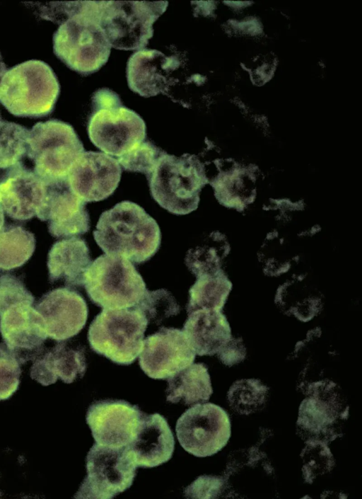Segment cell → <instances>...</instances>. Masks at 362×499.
I'll use <instances>...</instances> for the list:
<instances>
[{
  "mask_svg": "<svg viewBox=\"0 0 362 499\" xmlns=\"http://www.w3.org/2000/svg\"><path fill=\"white\" fill-rule=\"evenodd\" d=\"M100 1L68 2L53 35L54 55L83 76L98 71L107 62L111 45L99 24Z\"/></svg>",
  "mask_w": 362,
  "mask_h": 499,
  "instance_id": "1",
  "label": "cell"
},
{
  "mask_svg": "<svg viewBox=\"0 0 362 499\" xmlns=\"http://www.w3.org/2000/svg\"><path fill=\"white\" fill-rule=\"evenodd\" d=\"M34 301L21 279L0 275V354L21 365L36 359L48 337L41 316L33 307Z\"/></svg>",
  "mask_w": 362,
  "mask_h": 499,
  "instance_id": "2",
  "label": "cell"
},
{
  "mask_svg": "<svg viewBox=\"0 0 362 499\" xmlns=\"http://www.w3.org/2000/svg\"><path fill=\"white\" fill-rule=\"evenodd\" d=\"M93 237L105 254L118 256L136 264L150 260L161 241L156 220L141 206L127 200L101 214Z\"/></svg>",
  "mask_w": 362,
  "mask_h": 499,
  "instance_id": "3",
  "label": "cell"
},
{
  "mask_svg": "<svg viewBox=\"0 0 362 499\" xmlns=\"http://www.w3.org/2000/svg\"><path fill=\"white\" fill-rule=\"evenodd\" d=\"M146 178L153 200L177 215L197 208L201 190L209 183L204 165L195 155L177 157L164 151Z\"/></svg>",
  "mask_w": 362,
  "mask_h": 499,
  "instance_id": "4",
  "label": "cell"
},
{
  "mask_svg": "<svg viewBox=\"0 0 362 499\" xmlns=\"http://www.w3.org/2000/svg\"><path fill=\"white\" fill-rule=\"evenodd\" d=\"M59 91L52 69L31 59L5 72L0 81V103L15 116L41 117L53 111Z\"/></svg>",
  "mask_w": 362,
  "mask_h": 499,
  "instance_id": "5",
  "label": "cell"
},
{
  "mask_svg": "<svg viewBox=\"0 0 362 499\" xmlns=\"http://www.w3.org/2000/svg\"><path fill=\"white\" fill-rule=\"evenodd\" d=\"M92 107L88 137L105 154L117 158L144 141L146 127L144 120L125 107L113 91L103 88L95 91Z\"/></svg>",
  "mask_w": 362,
  "mask_h": 499,
  "instance_id": "6",
  "label": "cell"
},
{
  "mask_svg": "<svg viewBox=\"0 0 362 499\" xmlns=\"http://www.w3.org/2000/svg\"><path fill=\"white\" fill-rule=\"evenodd\" d=\"M83 286L91 302L106 309L134 307L147 290L132 262L111 254L101 255L90 263Z\"/></svg>",
  "mask_w": 362,
  "mask_h": 499,
  "instance_id": "7",
  "label": "cell"
},
{
  "mask_svg": "<svg viewBox=\"0 0 362 499\" xmlns=\"http://www.w3.org/2000/svg\"><path fill=\"white\" fill-rule=\"evenodd\" d=\"M148 321L134 307L103 309L90 324V348L114 363L129 365L140 355Z\"/></svg>",
  "mask_w": 362,
  "mask_h": 499,
  "instance_id": "8",
  "label": "cell"
},
{
  "mask_svg": "<svg viewBox=\"0 0 362 499\" xmlns=\"http://www.w3.org/2000/svg\"><path fill=\"white\" fill-rule=\"evenodd\" d=\"M83 152L81 141L66 122L55 119L39 122L29 131L27 156L35 164V173L47 184L66 179Z\"/></svg>",
  "mask_w": 362,
  "mask_h": 499,
  "instance_id": "9",
  "label": "cell"
},
{
  "mask_svg": "<svg viewBox=\"0 0 362 499\" xmlns=\"http://www.w3.org/2000/svg\"><path fill=\"white\" fill-rule=\"evenodd\" d=\"M168 4L165 1H100L99 24L111 47L140 50L153 37V25Z\"/></svg>",
  "mask_w": 362,
  "mask_h": 499,
  "instance_id": "10",
  "label": "cell"
},
{
  "mask_svg": "<svg viewBox=\"0 0 362 499\" xmlns=\"http://www.w3.org/2000/svg\"><path fill=\"white\" fill-rule=\"evenodd\" d=\"M87 475L74 498L111 499L132 484L136 465L127 447L94 444L86 459Z\"/></svg>",
  "mask_w": 362,
  "mask_h": 499,
  "instance_id": "11",
  "label": "cell"
},
{
  "mask_svg": "<svg viewBox=\"0 0 362 499\" xmlns=\"http://www.w3.org/2000/svg\"><path fill=\"white\" fill-rule=\"evenodd\" d=\"M176 435L187 452L198 457L211 456L223 448L230 436L227 412L211 403H198L187 409L176 423Z\"/></svg>",
  "mask_w": 362,
  "mask_h": 499,
  "instance_id": "12",
  "label": "cell"
},
{
  "mask_svg": "<svg viewBox=\"0 0 362 499\" xmlns=\"http://www.w3.org/2000/svg\"><path fill=\"white\" fill-rule=\"evenodd\" d=\"M195 357L182 330L161 327L144 340L139 365L149 377L165 379L192 364Z\"/></svg>",
  "mask_w": 362,
  "mask_h": 499,
  "instance_id": "13",
  "label": "cell"
},
{
  "mask_svg": "<svg viewBox=\"0 0 362 499\" xmlns=\"http://www.w3.org/2000/svg\"><path fill=\"white\" fill-rule=\"evenodd\" d=\"M144 415L137 406L126 401L105 399L93 402L86 419L96 443L125 447L134 438Z\"/></svg>",
  "mask_w": 362,
  "mask_h": 499,
  "instance_id": "14",
  "label": "cell"
},
{
  "mask_svg": "<svg viewBox=\"0 0 362 499\" xmlns=\"http://www.w3.org/2000/svg\"><path fill=\"white\" fill-rule=\"evenodd\" d=\"M122 167L114 157L102 152L84 151L70 170L71 191L85 202H98L113 194L120 181Z\"/></svg>",
  "mask_w": 362,
  "mask_h": 499,
  "instance_id": "15",
  "label": "cell"
},
{
  "mask_svg": "<svg viewBox=\"0 0 362 499\" xmlns=\"http://www.w3.org/2000/svg\"><path fill=\"white\" fill-rule=\"evenodd\" d=\"M44 205L37 217L47 222L49 234L55 238H71L90 229L86 202L70 189L67 178L47 183Z\"/></svg>",
  "mask_w": 362,
  "mask_h": 499,
  "instance_id": "16",
  "label": "cell"
},
{
  "mask_svg": "<svg viewBox=\"0 0 362 499\" xmlns=\"http://www.w3.org/2000/svg\"><path fill=\"white\" fill-rule=\"evenodd\" d=\"M34 308L43 320L47 336L58 342L77 335L85 326L88 315L84 298L69 287L47 292Z\"/></svg>",
  "mask_w": 362,
  "mask_h": 499,
  "instance_id": "17",
  "label": "cell"
},
{
  "mask_svg": "<svg viewBox=\"0 0 362 499\" xmlns=\"http://www.w3.org/2000/svg\"><path fill=\"white\" fill-rule=\"evenodd\" d=\"M47 191L46 182L21 162L0 178V205L13 219L28 220L42 207Z\"/></svg>",
  "mask_w": 362,
  "mask_h": 499,
  "instance_id": "18",
  "label": "cell"
},
{
  "mask_svg": "<svg viewBox=\"0 0 362 499\" xmlns=\"http://www.w3.org/2000/svg\"><path fill=\"white\" fill-rule=\"evenodd\" d=\"M180 65L178 59L166 56L153 49H142L133 53L127 64L129 88L145 98L168 91L170 73Z\"/></svg>",
  "mask_w": 362,
  "mask_h": 499,
  "instance_id": "19",
  "label": "cell"
},
{
  "mask_svg": "<svg viewBox=\"0 0 362 499\" xmlns=\"http://www.w3.org/2000/svg\"><path fill=\"white\" fill-rule=\"evenodd\" d=\"M126 447L137 466L152 468L171 459L175 439L163 415L144 413L134 438Z\"/></svg>",
  "mask_w": 362,
  "mask_h": 499,
  "instance_id": "20",
  "label": "cell"
},
{
  "mask_svg": "<svg viewBox=\"0 0 362 499\" xmlns=\"http://www.w3.org/2000/svg\"><path fill=\"white\" fill-rule=\"evenodd\" d=\"M86 367L85 348L64 340L37 357L30 374L33 379L43 386L55 383L58 378L70 384L83 377Z\"/></svg>",
  "mask_w": 362,
  "mask_h": 499,
  "instance_id": "21",
  "label": "cell"
},
{
  "mask_svg": "<svg viewBox=\"0 0 362 499\" xmlns=\"http://www.w3.org/2000/svg\"><path fill=\"white\" fill-rule=\"evenodd\" d=\"M188 315L182 331L196 355L217 354L232 338L230 326L221 311L197 309Z\"/></svg>",
  "mask_w": 362,
  "mask_h": 499,
  "instance_id": "22",
  "label": "cell"
},
{
  "mask_svg": "<svg viewBox=\"0 0 362 499\" xmlns=\"http://www.w3.org/2000/svg\"><path fill=\"white\" fill-rule=\"evenodd\" d=\"M91 263L84 239L71 237L58 241L47 256L49 282L62 281L68 287L83 286L84 274Z\"/></svg>",
  "mask_w": 362,
  "mask_h": 499,
  "instance_id": "23",
  "label": "cell"
},
{
  "mask_svg": "<svg viewBox=\"0 0 362 499\" xmlns=\"http://www.w3.org/2000/svg\"><path fill=\"white\" fill-rule=\"evenodd\" d=\"M168 382L166 400L173 403L204 402L213 393L208 368L203 363L191 364L168 378Z\"/></svg>",
  "mask_w": 362,
  "mask_h": 499,
  "instance_id": "24",
  "label": "cell"
},
{
  "mask_svg": "<svg viewBox=\"0 0 362 499\" xmlns=\"http://www.w3.org/2000/svg\"><path fill=\"white\" fill-rule=\"evenodd\" d=\"M218 202L233 208H243L250 203L256 193L255 176L239 166L231 171L218 173L209 181Z\"/></svg>",
  "mask_w": 362,
  "mask_h": 499,
  "instance_id": "25",
  "label": "cell"
},
{
  "mask_svg": "<svg viewBox=\"0 0 362 499\" xmlns=\"http://www.w3.org/2000/svg\"><path fill=\"white\" fill-rule=\"evenodd\" d=\"M277 304L298 320L308 321L322 309V299L319 292L298 277L279 287L276 294Z\"/></svg>",
  "mask_w": 362,
  "mask_h": 499,
  "instance_id": "26",
  "label": "cell"
},
{
  "mask_svg": "<svg viewBox=\"0 0 362 499\" xmlns=\"http://www.w3.org/2000/svg\"><path fill=\"white\" fill-rule=\"evenodd\" d=\"M231 289L232 283L222 270L197 277L189 290L187 314L197 309L221 311Z\"/></svg>",
  "mask_w": 362,
  "mask_h": 499,
  "instance_id": "27",
  "label": "cell"
},
{
  "mask_svg": "<svg viewBox=\"0 0 362 499\" xmlns=\"http://www.w3.org/2000/svg\"><path fill=\"white\" fill-rule=\"evenodd\" d=\"M333 405L320 396L306 398L300 404L297 425L303 433L313 435L310 440H317H317L322 442V437L328 440L329 435L336 437L332 432L338 414Z\"/></svg>",
  "mask_w": 362,
  "mask_h": 499,
  "instance_id": "28",
  "label": "cell"
},
{
  "mask_svg": "<svg viewBox=\"0 0 362 499\" xmlns=\"http://www.w3.org/2000/svg\"><path fill=\"white\" fill-rule=\"evenodd\" d=\"M229 251L225 236L219 232H212L200 244L188 250L185 263L196 277L214 273L221 270Z\"/></svg>",
  "mask_w": 362,
  "mask_h": 499,
  "instance_id": "29",
  "label": "cell"
},
{
  "mask_svg": "<svg viewBox=\"0 0 362 499\" xmlns=\"http://www.w3.org/2000/svg\"><path fill=\"white\" fill-rule=\"evenodd\" d=\"M35 248L33 234L23 227L8 225L0 231V270H10L24 265Z\"/></svg>",
  "mask_w": 362,
  "mask_h": 499,
  "instance_id": "30",
  "label": "cell"
},
{
  "mask_svg": "<svg viewBox=\"0 0 362 499\" xmlns=\"http://www.w3.org/2000/svg\"><path fill=\"white\" fill-rule=\"evenodd\" d=\"M29 130L0 116V171L9 169L27 154Z\"/></svg>",
  "mask_w": 362,
  "mask_h": 499,
  "instance_id": "31",
  "label": "cell"
},
{
  "mask_svg": "<svg viewBox=\"0 0 362 499\" xmlns=\"http://www.w3.org/2000/svg\"><path fill=\"white\" fill-rule=\"evenodd\" d=\"M268 388L259 380L240 379L230 386L228 399L230 407L240 414L248 415L264 403Z\"/></svg>",
  "mask_w": 362,
  "mask_h": 499,
  "instance_id": "32",
  "label": "cell"
},
{
  "mask_svg": "<svg viewBox=\"0 0 362 499\" xmlns=\"http://www.w3.org/2000/svg\"><path fill=\"white\" fill-rule=\"evenodd\" d=\"M134 308L140 311L148 322L156 324H160L165 319L177 315L180 311L174 297L165 289L155 291L147 289Z\"/></svg>",
  "mask_w": 362,
  "mask_h": 499,
  "instance_id": "33",
  "label": "cell"
},
{
  "mask_svg": "<svg viewBox=\"0 0 362 499\" xmlns=\"http://www.w3.org/2000/svg\"><path fill=\"white\" fill-rule=\"evenodd\" d=\"M163 150L148 141H144L124 155L117 157L120 166L127 171L139 172L148 176L163 153Z\"/></svg>",
  "mask_w": 362,
  "mask_h": 499,
  "instance_id": "34",
  "label": "cell"
},
{
  "mask_svg": "<svg viewBox=\"0 0 362 499\" xmlns=\"http://www.w3.org/2000/svg\"><path fill=\"white\" fill-rule=\"evenodd\" d=\"M21 364L7 355L0 354V400L9 398L18 389Z\"/></svg>",
  "mask_w": 362,
  "mask_h": 499,
  "instance_id": "35",
  "label": "cell"
},
{
  "mask_svg": "<svg viewBox=\"0 0 362 499\" xmlns=\"http://www.w3.org/2000/svg\"><path fill=\"white\" fill-rule=\"evenodd\" d=\"M225 481L222 478L202 476L185 490L188 498H216L223 490Z\"/></svg>",
  "mask_w": 362,
  "mask_h": 499,
  "instance_id": "36",
  "label": "cell"
},
{
  "mask_svg": "<svg viewBox=\"0 0 362 499\" xmlns=\"http://www.w3.org/2000/svg\"><path fill=\"white\" fill-rule=\"evenodd\" d=\"M220 360L228 366L241 362L245 357L246 350L241 338H232L217 353Z\"/></svg>",
  "mask_w": 362,
  "mask_h": 499,
  "instance_id": "37",
  "label": "cell"
},
{
  "mask_svg": "<svg viewBox=\"0 0 362 499\" xmlns=\"http://www.w3.org/2000/svg\"><path fill=\"white\" fill-rule=\"evenodd\" d=\"M6 71H7L6 67L4 62L2 61V57L0 54V81Z\"/></svg>",
  "mask_w": 362,
  "mask_h": 499,
  "instance_id": "38",
  "label": "cell"
},
{
  "mask_svg": "<svg viewBox=\"0 0 362 499\" xmlns=\"http://www.w3.org/2000/svg\"><path fill=\"white\" fill-rule=\"evenodd\" d=\"M4 224V214L2 207L0 205V231L3 229Z\"/></svg>",
  "mask_w": 362,
  "mask_h": 499,
  "instance_id": "39",
  "label": "cell"
}]
</instances>
